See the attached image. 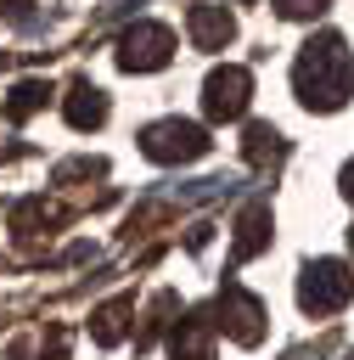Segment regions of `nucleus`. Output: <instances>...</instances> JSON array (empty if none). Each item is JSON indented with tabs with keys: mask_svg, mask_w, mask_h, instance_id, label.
<instances>
[{
	"mask_svg": "<svg viewBox=\"0 0 354 360\" xmlns=\"http://www.w3.org/2000/svg\"><path fill=\"white\" fill-rule=\"evenodd\" d=\"M292 90L309 112H337L354 96V51L343 34H309L292 62Z\"/></svg>",
	"mask_w": 354,
	"mask_h": 360,
	"instance_id": "f257e3e1",
	"label": "nucleus"
},
{
	"mask_svg": "<svg viewBox=\"0 0 354 360\" xmlns=\"http://www.w3.org/2000/svg\"><path fill=\"white\" fill-rule=\"evenodd\" d=\"M348 298H354V270H348L343 259H315V264H303V276H298V304H303V315H337Z\"/></svg>",
	"mask_w": 354,
	"mask_h": 360,
	"instance_id": "f03ea898",
	"label": "nucleus"
},
{
	"mask_svg": "<svg viewBox=\"0 0 354 360\" xmlns=\"http://www.w3.org/2000/svg\"><path fill=\"white\" fill-rule=\"evenodd\" d=\"M140 152L152 163H197L208 152V135L202 124H185V118H157L140 129Z\"/></svg>",
	"mask_w": 354,
	"mask_h": 360,
	"instance_id": "7ed1b4c3",
	"label": "nucleus"
},
{
	"mask_svg": "<svg viewBox=\"0 0 354 360\" xmlns=\"http://www.w3.org/2000/svg\"><path fill=\"white\" fill-rule=\"evenodd\" d=\"M174 56V34L163 22H129L118 34V68L124 73H157Z\"/></svg>",
	"mask_w": 354,
	"mask_h": 360,
	"instance_id": "20e7f679",
	"label": "nucleus"
},
{
	"mask_svg": "<svg viewBox=\"0 0 354 360\" xmlns=\"http://www.w3.org/2000/svg\"><path fill=\"white\" fill-rule=\"evenodd\" d=\"M247 101H253V73H247V68L225 62V68H214V73L202 79V112H208L214 124L242 118V112H247Z\"/></svg>",
	"mask_w": 354,
	"mask_h": 360,
	"instance_id": "39448f33",
	"label": "nucleus"
},
{
	"mask_svg": "<svg viewBox=\"0 0 354 360\" xmlns=\"http://www.w3.org/2000/svg\"><path fill=\"white\" fill-rule=\"evenodd\" d=\"M219 326H225L242 349H253V343L264 338V304H258L242 281H225V287H219Z\"/></svg>",
	"mask_w": 354,
	"mask_h": 360,
	"instance_id": "423d86ee",
	"label": "nucleus"
},
{
	"mask_svg": "<svg viewBox=\"0 0 354 360\" xmlns=\"http://www.w3.org/2000/svg\"><path fill=\"white\" fill-rule=\"evenodd\" d=\"M185 34H191L197 51H225L236 39V17L225 6H191L185 11Z\"/></svg>",
	"mask_w": 354,
	"mask_h": 360,
	"instance_id": "0eeeda50",
	"label": "nucleus"
},
{
	"mask_svg": "<svg viewBox=\"0 0 354 360\" xmlns=\"http://www.w3.org/2000/svg\"><path fill=\"white\" fill-rule=\"evenodd\" d=\"M214 326H219V321L202 315V309L185 315V321L174 326V338H169V354H174V360H214Z\"/></svg>",
	"mask_w": 354,
	"mask_h": 360,
	"instance_id": "6e6552de",
	"label": "nucleus"
},
{
	"mask_svg": "<svg viewBox=\"0 0 354 360\" xmlns=\"http://www.w3.org/2000/svg\"><path fill=\"white\" fill-rule=\"evenodd\" d=\"M62 112H67L73 129H101V124H107V96H101L90 79H73L67 96H62Z\"/></svg>",
	"mask_w": 354,
	"mask_h": 360,
	"instance_id": "1a4fd4ad",
	"label": "nucleus"
},
{
	"mask_svg": "<svg viewBox=\"0 0 354 360\" xmlns=\"http://www.w3.org/2000/svg\"><path fill=\"white\" fill-rule=\"evenodd\" d=\"M270 248V208L264 202H247L242 219H236V236H230V259H253Z\"/></svg>",
	"mask_w": 354,
	"mask_h": 360,
	"instance_id": "9d476101",
	"label": "nucleus"
},
{
	"mask_svg": "<svg viewBox=\"0 0 354 360\" xmlns=\"http://www.w3.org/2000/svg\"><path fill=\"white\" fill-rule=\"evenodd\" d=\"M45 101H51V84H45V79H17L0 112H6V124H22V118H34Z\"/></svg>",
	"mask_w": 354,
	"mask_h": 360,
	"instance_id": "9b49d317",
	"label": "nucleus"
},
{
	"mask_svg": "<svg viewBox=\"0 0 354 360\" xmlns=\"http://www.w3.org/2000/svg\"><path fill=\"white\" fill-rule=\"evenodd\" d=\"M281 152H287V141H281V129H275V124H247V135H242V158H247L253 169L275 163Z\"/></svg>",
	"mask_w": 354,
	"mask_h": 360,
	"instance_id": "f8f14e48",
	"label": "nucleus"
},
{
	"mask_svg": "<svg viewBox=\"0 0 354 360\" xmlns=\"http://www.w3.org/2000/svg\"><path fill=\"white\" fill-rule=\"evenodd\" d=\"M56 219H62V208H56L51 197H28V202L11 208V231H17V236H39V231H51Z\"/></svg>",
	"mask_w": 354,
	"mask_h": 360,
	"instance_id": "ddd939ff",
	"label": "nucleus"
},
{
	"mask_svg": "<svg viewBox=\"0 0 354 360\" xmlns=\"http://www.w3.org/2000/svg\"><path fill=\"white\" fill-rule=\"evenodd\" d=\"M129 309H135L129 298H112V304H101V309L90 315V338H96V343H118V338H124V321H129Z\"/></svg>",
	"mask_w": 354,
	"mask_h": 360,
	"instance_id": "4468645a",
	"label": "nucleus"
},
{
	"mask_svg": "<svg viewBox=\"0 0 354 360\" xmlns=\"http://www.w3.org/2000/svg\"><path fill=\"white\" fill-rule=\"evenodd\" d=\"M332 0H275V11L287 17V22H309V17H320Z\"/></svg>",
	"mask_w": 354,
	"mask_h": 360,
	"instance_id": "2eb2a0df",
	"label": "nucleus"
},
{
	"mask_svg": "<svg viewBox=\"0 0 354 360\" xmlns=\"http://www.w3.org/2000/svg\"><path fill=\"white\" fill-rule=\"evenodd\" d=\"M101 169H107L101 158H73V163L56 169V180H84V174H101Z\"/></svg>",
	"mask_w": 354,
	"mask_h": 360,
	"instance_id": "dca6fc26",
	"label": "nucleus"
},
{
	"mask_svg": "<svg viewBox=\"0 0 354 360\" xmlns=\"http://www.w3.org/2000/svg\"><path fill=\"white\" fill-rule=\"evenodd\" d=\"M6 17H11V22H28L34 11H28V0H6Z\"/></svg>",
	"mask_w": 354,
	"mask_h": 360,
	"instance_id": "f3484780",
	"label": "nucleus"
},
{
	"mask_svg": "<svg viewBox=\"0 0 354 360\" xmlns=\"http://www.w3.org/2000/svg\"><path fill=\"white\" fill-rule=\"evenodd\" d=\"M343 197H348V202H354V158H348V163H343Z\"/></svg>",
	"mask_w": 354,
	"mask_h": 360,
	"instance_id": "a211bd4d",
	"label": "nucleus"
},
{
	"mask_svg": "<svg viewBox=\"0 0 354 360\" xmlns=\"http://www.w3.org/2000/svg\"><path fill=\"white\" fill-rule=\"evenodd\" d=\"M348 248H354V231H348Z\"/></svg>",
	"mask_w": 354,
	"mask_h": 360,
	"instance_id": "6ab92c4d",
	"label": "nucleus"
},
{
	"mask_svg": "<svg viewBox=\"0 0 354 360\" xmlns=\"http://www.w3.org/2000/svg\"><path fill=\"white\" fill-rule=\"evenodd\" d=\"M343 360H354V349H348V354H343Z\"/></svg>",
	"mask_w": 354,
	"mask_h": 360,
	"instance_id": "aec40b11",
	"label": "nucleus"
}]
</instances>
